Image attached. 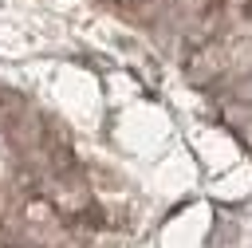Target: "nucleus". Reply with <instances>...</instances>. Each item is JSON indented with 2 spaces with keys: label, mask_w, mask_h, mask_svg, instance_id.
I'll return each mask as SVG.
<instances>
[{
  "label": "nucleus",
  "mask_w": 252,
  "mask_h": 248,
  "mask_svg": "<svg viewBox=\"0 0 252 248\" xmlns=\"http://www.w3.org/2000/svg\"><path fill=\"white\" fill-rule=\"evenodd\" d=\"M232 98H236V102H252V75H240V79H236Z\"/></svg>",
  "instance_id": "f257e3e1"
},
{
  "label": "nucleus",
  "mask_w": 252,
  "mask_h": 248,
  "mask_svg": "<svg viewBox=\"0 0 252 248\" xmlns=\"http://www.w3.org/2000/svg\"><path fill=\"white\" fill-rule=\"evenodd\" d=\"M118 4H138V0H118ZM150 4H154V0H150Z\"/></svg>",
  "instance_id": "f03ea898"
}]
</instances>
